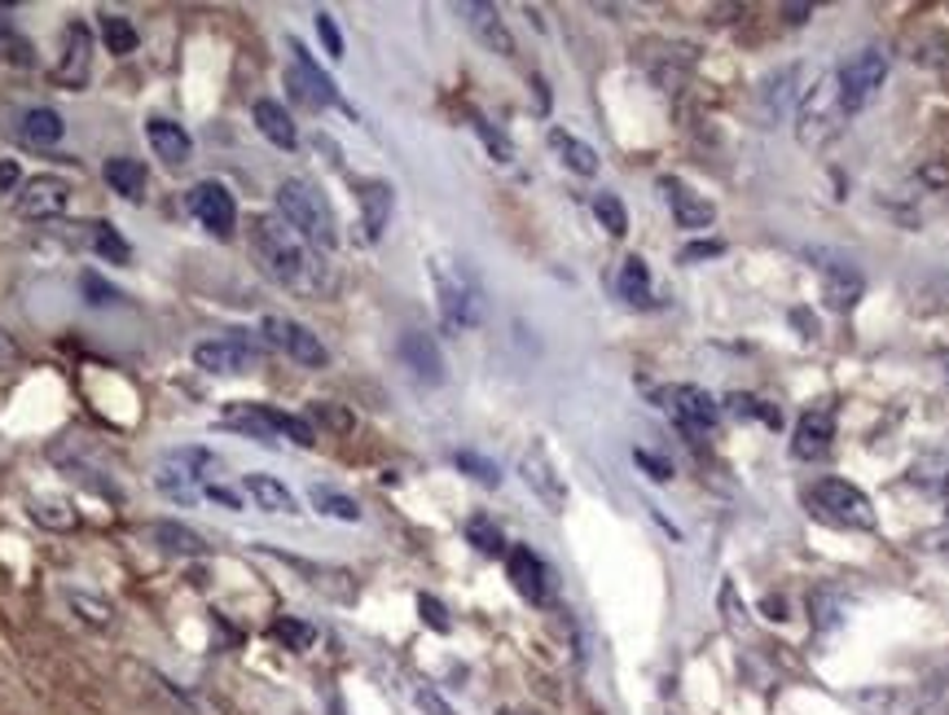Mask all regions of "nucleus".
I'll return each instance as SVG.
<instances>
[{
  "label": "nucleus",
  "mask_w": 949,
  "mask_h": 715,
  "mask_svg": "<svg viewBox=\"0 0 949 715\" xmlns=\"http://www.w3.org/2000/svg\"><path fill=\"white\" fill-rule=\"evenodd\" d=\"M475 132H479V141L488 145V154H493L497 163H510V159H514V145H510V141H506L488 119H475Z\"/></svg>",
  "instance_id": "nucleus-43"
},
{
  "label": "nucleus",
  "mask_w": 949,
  "mask_h": 715,
  "mask_svg": "<svg viewBox=\"0 0 949 715\" xmlns=\"http://www.w3.org/2000/svg\"><path fill=\"white\" fill-rule=\"evenodd\" d=\"M721 610H726L730 632H743V628H748V610H739V601H734V584H721Z\"/></svg>",
  "instance_id": "nucleus-50"
},
{
  "label": "nucleus",
  "mask_w": 949,
  "mask_h": 715,
  "mask_svg": "<svg viewBox=\"0 0 949 715\" xmlns=\"http://www.w3.org/2000/svg\"><path fill=\"white\" fill-rule=\"evenodd\" d=\"M185 202H189V215H194L202 228H211L216 237H229V233H233L238 207H233V194H229L220 180H198V185L185 194Z\"/></svg>",
  "instance_id": "nucleus-12"
},
{
  "label": "nucleus",
  "mask_w": 949,
  "mask_h": 715,
  "mask_svg": "<svg viewBox=\"0 0 949 715\" xmlns=\"http://www.w3.org/2000/svg\"><path fill=\"white\" fill-rule=\"evenodd\" d=\"M67 202H71V185L62 176H32L19 185V198H14L23 220H54L67 211Z\"/></svg>",
  "instance_id": "nucleus-14"
},
{
  "label": "nucleus",
  "mask_w": 949,
  "mask_h": 715,
  "mask_svg": "<svg viewBox=\"0 0 949 715\" xmlns=\"http://www.w3.org/2000/svg\"><path fill=\"white\" fill-rule=\"evenodd\" d=\"M268 636H273L281 649H290V654H308V649L316 645V628H312L308 619H294V614L273 619V623H268Z\"/></svg>",
  "instance_id": "nucleus-34"
},
{
  "label": "nucleus",
  "mask_w": 949,
  "mask_h": 715,
  "mask_svg": "<svg viewBox=\"0 0 949 715\" xmlns=\"http://www.w3.org/2000/svg\"><path fill=\"white\" fill-rule=\"evenodd\" d=\"M316 36H322V45H326V54H331L335 62L344 58V36H339V27H335V19H331L326 10L316 14Z\"/></svg>",
  "instance_id": "nucleus-46"
},
{
  "label": "nucleus",
  "mask_w": 949,
  "mask_h": 715,
  "mask_svg": "<svg viewBox=\"0 0 949 715\" xmlns=\"http://www.w3.org/2000/svg\"><path fill=\"white\" fill-rule=\"evenodd\" d=\"M89 67H93V32L84 23H71L67 45H62V62H58V84L80 93L89 84Z\"/></svg>",
  "instance_id": "nucleus-19"
},
{
  "label": "nucleus",
  "mask_w": 949,
  "mask_h": 715,
  "mask_svg": "<svg viewBox=\"0 0 949 715\" xmlns=\"http://www.w3.org/2000/svg\"><path fill=\"white\" fill-rule=\"evenodd\" d=\"M809 259H813L818 272H822V298H826V307H835V312H853L857 298H861V290H866L861 268H857L853 259H844V255H826V250H809Z\"/></svg>",
  "instance_id": "nucleus-10"
},
{
  "label": "nucleus",
  "mask_w": 949,
  "mask_h": 715,
  "mask_svg": "<svg viewBox=\"0 0 949 715\" xmlns=\"http://www.w3.org/2000/svg\"><path fill=\"white\" fill-rule=\"evenodd\" d=\"M308 413H312L316 422H322V426H331V431H352V413H344V409H335V405H326V400H322V405H312Z\"/></svg>",
  "instance_id": "nucleus-47"
},
{
  "label": "nucleus",
  "mask_w": 949,
  "mask_h": 715,
  "mask_svg": "<svg viewBox=\"0 0 949 715\" xmlns=\"http://www.w3.org/2000/svg\"><path fill=\"white\" fill-rule=\"evenodd\" d=\"M290 89H294V97L308 102V106H339L335 80L312 62V54H308L299 40H290Z\"/></svg>",
  "instance_id": "nucleus-13"
},
{
  "label": "nucleus",
  "mask_w": 949,
  "mask_h": 715,
  "mask_svg": "<svg viewBox=\"0 0 949 715\" xmlns=\"http://www.w3.org/2000/svg\"><path fill=\"white\" fill-rule=\"evenodd\" d=\"M726 409H730L734 418H756V422H765V426H774V431L783 426V413H778L774 405L756 400V396H739V391H734V396L726 400Z\"/></svg>",
  "instance_id": "nucleus-41"
},
{
  "label": "nucleus",
  "mask_w": 949,
  "mask_h": 715,
  "mask_svg": "<svg viewBox=\"0 0 949 715\" xmlns=\"http://www.w3.org/2000/svg\"><path fill=\"white\" fill-rule=\"evenodd\" d=\"M506 571H510V584H514V593H519L523 601H532V606L545 601V593H549V571H545V562H541L528 544H514V549L506 553Z\"/></svg>",
  "instance_id": "nucleus-21"
},
{
  "label": "nucleus",
  "mask_w": 949,
  "mask_h": 715,
  "mask_svg": "<svg viewBox=\"0 0 949 715\" xmlns=\"http://www.w3.org/2000/svg\"><path fill=\"white\" fill-rule=\"evenodd\" d=\"M19 185V167L14 163H0V189H14Z\"/></svg>",
  "instance_id": "nucleus-57"
},
{
  "label": "nucleus",
  "mask_w": 949,
  "mask_h": 715,
  "mask_svg": "<svg viewBox=\"0 0 949 715\" xmlns=\"http://www.w3.org/2000/svg\"><path fill=\"white\" fill-rule=\"evenodd\" d=\"M207 466H216V457L207 453V448H172L163 461H159V470H154V488L159 492H167L172 501H194L198 492V483H202V470Z\"/></svg>",
  "instance_id": "nucleus-8"
},
{
  "label": "nucleus",
  "mask_w": 949,
  "mask_h": 715,
  "mask_svg": "<svg viewBox=\"0 0 949 715\" xmlns=\"http://www.w3.org/2000/svg\"><path fill=\"white\" fill-rule=\"evenodd\" d=\"M848 115L840 106V89H835V75H822L805 89L800 106H796V141L805 150H826L840 132H844Z\"/></svg>",
  "instance_id": "nucleus-4"
},
{
  "label": "nucleus",
  "mask_w": 949,
  "mask_h": 715,
  "mask_svg": "<svg viewBox=\"0 0 949 715\" xmlns=\"http://www.w3.org/2000/svg\"><path fill=\"white\" fill-rule=\"evenodd\" d=\"M146 137H150V150H154L163 163H172V167H185V163H189V154H194V145H189V132H185L176 119H163V115H154V119L146 124Z\"/></svg>",
  "instance_id": "nucleus-23"
},
{
  "label": "nucleus",
  "mask_w": 949,
  "mask_h": 715,
  "mask_svg": "<svg viewBox=\"0 0 949 715\" xmlns=\"http://www.w3.org/2000/svg\"><path fill=\"white\" fill-rule=\"evenodd\" d=\"M809 514L831 523V527H853V531H870L875 527V505L861 488L844 483V479H818L809 488Z\"/></svg>",
  "instance_id": "nucleus-5"
},
{
  "label": "nucleus",
  "mask_w": 949,
  "mask_h": 715,
  "mask_svg": "<svg viewBox=\"0 0 949 715\" xmlns=\"http://www.w3.org/2000/svg\"><path fill=\"white\" fill-rule=\"evenodd\" d=\"M418 610H423V623L431 628V632H453V619H449V610L431 597V593H423L418 597Z\"/></svg>",
  "instance_id": "nucleus-45"
},
{
  "label": "nucleus",
  "mask_w": 949,
  "mask_h": 715,
  "mask_svg": "<svg viewBox=\"0 0 949 715\" xmlns=\"http://www.w3.org/2000/svg\"><path fill=\"white\" fill-rule=\"evenodd\" d=\"M800 80H805V67H783V71L765 75V80H761V93H756L761 119H783L787 110H796L800 97H805Z\"/></svg>",
  "instance_id": "nucleus-18"
},
{
  "label": "nucleus",
  "mask_w": 949,
  "mask_h": 715,
  "mask_svg": "<svg viewBox=\"0 0 949 715\" xmlns=\"http://www.w3.org/2000/svg\"><path fill=\"white\" fill-rule=\"evenodd\" d=\"M593 215H598V224H602L611 237H624V233H628V211H624V202H620L615 194H598V198H593Z\"/></svg>",
  "instance_id": "nucleus-40"
},
{
  "label": "nucleus",
  "mask_w": 949,
  "mask_h": 715,
  "mask_svg": "<svg viewBox=\"0 0 949 715\" xmlns=\"http://www.w3.org/2000/svg\"><path fill=\"white\" fill-rule=\"evenodd\" d=\"M251 246H255V255L264 259V268H268L281 285L303 290V294L326 285V281H322V263L312 259V250H308L281 220L259 215V220L251 224Z\"/></svg>",
  "instance_id": "nucleus-1"
},
{
  "label": "nucleus",
  "mask_w": 949,
  "mask_h": 715,
  "mask_svg": "<svg viewBox=\"0 0 949 715\" xmlns=\"http://www.w3.org/2000/svg\"><path fill=\"white\" fill-rule=\"evenodd\" d=\"M308 501H312V509H316V514H326V518H339V523H361V505H357L352 496L335 492V488H312V492H308Z\"/></svg>",
  "instance_id": "nucleus-37"
},
{
  "label": "nucleus",
  "mask_w": 949,
  "mask_h": 715,
  "mask_svg": "<svg viewBox=\"0 0 949 715\" xmlns=\"http://www.w3.org/2000/svg\"><path fill=\"white\" fill-rule=\"evenodd\" d=\"M660 189H664V198H669V207H673V220H678L682 228L699 233V228H708V224L717 220V207H713L704 194H695L686 180H678V176H664V180H660Z\"/></svg>",
  "instance_id": "nucleus-20"
},
{
  "label": "nucleus",
  "mask_w": 949,
  "mask_h": 715,
  "mask_svg": "<svg viewBox=\"0 0 949 715\" xmlns=\"http://www.w3.org/2000/svg\"><path fill=\"white\" fill-rule=\"evenodd\" d=\"M251 115H255V128L264 132V141H273L277 150H294V145H299V128H294V119L286 115V106H281V102H273V97H259Z\"/></svg>",
  "instance_id": "nucleus-25"
},
{
  "label": "nucleus",
  "mask_w": 949,
  "mask_h": 715,
  "mask_svg": "<svg viewBox=\"0 0 949 715\" xmlns=\"http://www.w3.org/2000/svg\"><path fill=\"white\" fill-rule=\"evenodd\" d=\"M549 150H554L576 176H593V172H598V150L585 145V141L571 137V132H563V128H549Z\"/></svg>",
  "instance_id": "nucleus-31"
},
{
  "label": "nucleus",
  "mask_w": 949,
  "mask_h": 715,
  "mask_svg": "<svg viewBox=\"0 0 949 715\" xmlns=\"http://www.w3.org/2000/svg\"><path fill=\"white\" fill-rule=\"evenodd\" d=\"M466 540L484 553V558H501L506 553V540H501V531H497V523H488L484 514H475L471 523H466Z\"/></svg>",
  "instance_id": "nucleus-39"
},
{
  "label": "nucleus",
  "mask_w": 949,
  "mask_h": 715,
  "mask_svg": "<svg viewBox=\"0 0 949 715\" xmlns=\"http://www.w3.org/2000/svg\"><path fill=\"white\" fill-rule=\"evenodd\" d=\"M242 488H246V496H251L259 509H268V514H299V501H294L290 488L277 483L273 474H246Z\"/></svg>",
  "instance_id": "nucleus-28"
},
{
  "label": "nucleus",
  "mask_w": 949,
  "mask_h": 715,
  "mask_svg": "<svg viewBox=\"0 0 949 715\" xmlns=\"http://www.w3.org/2000/svg\"><path fill=\"white\" fill-rule=\"evenodd\" d=\"M67 601H71V610H76L84 623H93V628H111V619H115V606H111L106 597H93V593H80V588H71V593H67Z\"/></svg>",
  "instance_id": "nucleus-38"
},
{
  "label": "nucleus",
  "mask_w": 949,
  "mask_h": 715,
  "mask_svg": "<svg viewBox=\"0 0 949 715\" xmlns=\"http://www.w3.org/2000/svg\"><path fill=\"white\" fill-rule=\"evenodd\" d=\"M401 361L409 365V374L427 387H440L444 383V355H440V342L423 329H405L401 333Z\"/></svg>",
  "instance_id": "nucleus-16"
},
{
  "label": "nucleus",
  "mask_w": 949,
  "mask_h": 715,
  "mask_svg": "<svg viewBox=\"0 0 949 715\" xmlns=\"http://www.w3.org/2000/svg\"><path fill=\"white\" fill-rule=\"evenodd\" d=\"M633 461H638V466H643V470H647V474H651L656 483H669V479H673V466H669L664 457L647 453V448H638V453H633Z\"/></svg>",
  "instance_id": "nucleus-49"
},
{
  "label": "nucleus",
  "mask_w": 949,
  "mask_h": 715,
  "mask_svg": "<svg viewBox=\"0 0 949 715\" xmlns=\"http://www.w3.org/2000/svg\"><path fill=\"white\" fill-rule=\"evenodd\" d=\"M620 298L633 303V307H651V303H656L647 259H638V255H628V259H624V268H620Z\"/></svg>",
  "instance_id": "nucleus-30"
},
{
  "label": "nucleus",
  "mask_w": 949,
  "mask_h": 715,
  "mask_svg": "<svg viewBox=\"0 0 949 715\" xmlns=\"http://www.w3.org/2000/svg\"><path fill=\"white\" fill-rule=\"evenodd\" d=\"M97 32H102V45H106V54H115V58H128V54H137V27L128 23V19H119V14H102L97 19Z\"/></svg>",
  "instance_id": "nucleus-36"
},
{
  "label": "nucleus",
  "mask_w": 949,
  "mask_h": 715,
  "mask_svg": "<svg viewBox=\"0 0 949 715\" xmlns=\"http://www.w3.org/2000/svg\"><path fill=\"white\" fill-rule=\"evenodd\" d=\"M923 549L949 553V505H945V527H940V531H927V536H923Z\"/></svg>",
  "instance_id": "nucleus-55"
},
{
  "label": "nucleus",
  "mask_w": 949,
  "mask_h": 715,
  "mask_svg": "<svg viewBox=\"0 0 949 715\" xmlns=\"http://www.w3.org/2000/svg\"><path fill=\"white\" fill-rule=\"evenodd\" d=\"M80 290L89 294V303H115V298H119V290L106 285L97 272H84V277H80Z\"/></svg>",
  "instance_id": "nucleus-48"
},
{
  "label": "nucleus",
  "mask_w": 949,
  "mask_h": 715,
  "mask_svg": "<svg viewBox=\"0 0 949 715\" xmlns=\"http://www.w3.org/2000/svg\"><path fill=\"white\" fill-rule=\"evenodd\" d=\"M150 536L159 540V549L181 553V558H202V553H207V540H202L198 531H189L185 523H154Z\"/></svg>",
  "instance_id": "nucleus-33"
},
{
  "label": "nucleus",
  "mask_w": 949,
  "mask_h": 715,
  "mask_svg": "<svg viewBox=\"0 0 949 715\" xmlns=\"http://www.w3.org/2000/svg\"><path fill=\"white\" fill-rule=\"evenodd\" d=\"M259 329H264V338H268L273 347H281V351L290 355V361H299L303 370H322V365L331 361L326 342L316 338L308 325L290 320V316H264V320H259Z\"/></svg>",
  "instance_id": "nucleus-9"
},
{
  "label": "nucleus",
  "mask_w": 949,
  "mask_h": 715,
  "mask_svg": "<svg viewBox=\"0 0 949 715\" xmlns=\"http://www.w3.org/2000/svg\"><path fill=\"white\" fill-rule=\"evenodd\" d=\"M5 40H10V19L0 14V45H5Z\"/></svg>",
  "instance_id": "nucleus-59"
},
{
  "label": "nucleus",
  "mask_w": 949,
  "mask_h": 715,
  "mask_svg": "<svg viewBox=\"0 0 949 715\" xmlns=\"http://www.w3.org/2000/svg\"><path fill=\"white\" fill-rule=\"evenodd\" d=\"M501 715H514V711H501Z\"/></svg>",
  "instance_id": "nucleus-61"
},
{
  "label": "nucleus",
  "mask_w": 949,
  "mask_h": 715,
  "mask_svg": "<svg viewBox=\"0 0 949 715\" xmlns=\"http://www.w3.org/2000/svg\"><path fill=\"white\" fill-rule=\"evenodd\" d=\"M32 518L45 523V527H76V514H71V505H62V501H36Z\"/></svg>",
  "instance_id": "nucleus-44"
},
{
  "label": "nucleus",
  "mask_w": 949,
  "mask_h": 715,
  "mask_svg": "<svg viewBox=\"0 0 949 715\" xmlns=\"http://www.w3.org/2000/svg\"><path fill=\"white\" fill-rule=\"evenodd\" d=\"M414 702H418L427 715H458V711H453V706H449V702H444L436 689H427V684H418V689H414Z\"/></svg>",
  "instance_id": "nucleus-51"
},
{
  "label": "nucleus",
  "mask_w": 949,
  "mask_h": 715,
  "mask_svg": "<svg viewBox=\"0 0 949 715\" xmlns=\"http://www.w3.org/2000/svg\"><path fill=\"white\" fill-rule=\"evenodd\" d=\"M277 211H281V224L316 246V250H335L339 246V224H335V211L326 202V194L308 185V180H281L277 185Z\"/></svg>",
  "instance_id": "nucleus-2"
},
{
  "label": "nucleus",
  "mask_w": 949,
  "mask_h": 715,
  "mask_svg": "<svg viewBox=\"0 0 949 715\" xmlns=\"http://www.w3.org/2000/svg\"><path fill=\"white\" fill-rule=\"evenodd\" d=\"M660 400H664V409L673 413V422L686 435H708L721 422V405L704 387H669Z\"/></svg>",
  "instance_id": "nucleus-11"
},
{
  "label": "nucleus",
  "mask_w": 949,
  "mask_h": 715,
  "mask_svg": "<svg viewBox=\"0 0 949 715\" xmlns=\"http://www.w3.org/2000/svg\"><path fill=\"white\" fill-rule=\"evenodd\" d=\"M357 202H361V220H366V237L379 242L387 220H392V185L387 180H361L357 185Z\"/></svg>",
  "instance_id": "nucleus-24"
},
{
  "label": "nucleus",
  "mask_w": 949,
  "mask_h": 715,
  "mask_svg": "<svg viewBox=\"0 0 949 715\" xmlns=\"http://www.w3.org/2000/svg\"><path fill=\"white\" fill-rule=\"evenodd\" d=\"M62 132H67V124H62V115L49 110V106H32V110H23V119H19V137H23L27 145H40V150L58 145Z\"/></svg>",
  "instance_id": "nucleus-26"
},
{
  "label": "nucleus",
  "mask_w": 949,
  "mask_h": 715,
  "mask_svg": "<svg viewBox=\"0 0 949 715\" xmlns=\"http://www.w3.org/2000/svg\"><path fill=\"white\" fill-rule=\"evenodd\" d=\"M453 466H458L462 474H471L475 483H484V488H497V483H501V470H497L488 457H479V453H453Z\"/></svg>",
  "instance_id": "nucleus-42"
},
{
  "label": "nucleus",
  "mask_w": 949,
  "mask_h": 715,
  "mask_svg": "<svg viewBox=\"0 0 949 715\" xmlns=\"http://www.w3.org/2000/svg\"><path fill=\"white\" fill-rule=\"evenodd\" d=\"M194 365L207 370V374H220V378L246 374V370L259 365V347H255V338H246L242 329H233V333H220V338L198 342V347H194Z\"/></svg>",
  "instance_id": "nucleus-7"
},
{
  "label": "nucleus",
  "mask_w": 949,
  "mask_h": 715,
  "mask_svg": "<svg viewBox=\"0 0 949 715\" xmlns=\"http://www.w3.org/2000/svg\"><path fill=\"white\" fill-rule=\"evenodd\" d=\"M14 365H19V347H14V338L5 329H0V374L14 370Z\"/></svg>",
  "instance_id": "nucleus-56"
},
{
  "label": "nucleus",
  "mask_w": 949,
  "mask_h": 715,
  "mask_svg": "<svg viewBox=\"0 0 949 715\" xmlns=\"http://www.w3.org/2000/svg\"><path fill=\"white\" fill-rule=\"evenodd\" d=\"M202 496H207V501H216V505H224V509H242V496H238L233 488H216V483H207V488H202Z\"/></svg>",
  "instance_id": "nucleus-53"
},
{
  "label": "nucleus",
  "mask_w": 949,
  "mask_h": 715,
  "mask_svg": "<svg viewBox=\"0 0 949 715\" xmlns=\"http://www.w3.org/2000/svg\"><path fill=\"white\" fill-rule=\"evenodd\" d=\"M910 483L949 496V453H923V457L910 466Z\"/></svg>",
  "instance_id": "nucleus-35"
},
{
  "label": "nucleus",
  "mask_w": 949,
  "mask_h": 715,
  "mask_svg": "<svg viewBox=\"0 0 949 715\" xmlns=\"http://www.w3.org/2000/svg\"><path fill=\"white\" fill-rule=\"evenodd\" d=\"M883 80H888V58H883L879 49H861V54H853L848 62H840V71H835V89H840V106H844V115L866 110V106L875 102V93L883 89Z\"/></svg>",
  "instance_id": "nucleus-6"
},
{
  "label": "nucleus",
  "mask_w": 949,
  "mask_h": 715,
  "mask_svg": "<svg viewBox=\"0 0 949 715\" xmlns=\"http://www.w3.org/2000/svg\"><path fill=\"white\" fill-rule=\"evenodd\" d=\"M224 426H233V431H242L246 439H255V444H277V435H273V426H268V418H264V405H233V409H224Z\"/></svg>",
  "instance_id": "nucleus-32"
},
{
  "label": "nucleus",
  "mask_w": 949,
  "mask_h": 715,
  "mask_svg": "<svg viewBox=\"0 0 949 715\" xmlns=\"http://www.w3.org/2000/svg\"><path fill=\"white\" fill-rule=\"evenodd\" d=\"M918 180L931 185V189H949V163H927V167L918 172Z\"/></svg>",
  "instance_id": "nucleus-54"
},
{
  "label": "nucleus",
  "mask_w": 949,
  "mask_h": 715,
  "mask_svg": "<svg viewBox=\"0 0 949 715\" xmlns=\"http://www.w3.org/2000/svg\"><path fill=\"white\" fill-rule=\"evenodd\" d=\"M458 14L466 19V27L475 32V40H479L488 54H497V58H514V36L506 32L497 5H484V0H466V5H458Z\"/></svg>",
  "instance_id": "nucleus-17"
},
{
  "label": "nucleus",
  "mask_w": 949,
  "mask_h": 715,
  "mask_svg": "<svg viewBox=\"0 0 949 715\" xmlns=\"http://www.w3.org/2000/svg\"><path fill=\"white\" fill-rule=\"evenodd\" d=\"M519 474H523V483L541 496V505L545 509H563L567 505V488H563V479H558V470H554V461L541 453V448H532V453H523V461H519Z\"/></svg>",
  "instance_id": "nucleus-22"
},
{
  "label": "nucleus",
  "mask_w": 949,
  "mask_h": 715,
  "mask_svg": "<svg viewBox=\"0 0 949 715\" xmlns=\"http://www.w3.org/2000/svg\"><path fill=\"white\" fill-rule=\"evenodd\" d=\"M431 281H436L440 320H444L449 333H466V329H475L484 320V285L462 259L436 255L431 259Z\"/></svg>",
  "instance_id": "nucleus-3"
},
{
  "label": "nucleus",
  "mask_w": 949,
  "mask_h": 715,
  "mask_svg": "<svg viewBox=\"0 0 949 715\" xmlns=\"http://www.w3.org/2000/svg\"><path fill=\"white\" fill-rule=\"evenodd\" d=\"M940 370H945V378H949V351H940Z\"/></svg>",
  "instance_id": "nucleus-60"
},
{
  "label": "nucleus",
  "mask_w": 949,
  "mask_h": 715,
  "mask_svg": "<svg viewBox=\"0 0 949 715\" xmlns=\"http://www.w3.org/2000/svg\"><path fill=\"white\" fill-rule=\"evenodd\" d=\"M717 255H726V242H691V246L682 250V263H695V259H717Z\"/></svg>",
  "instance_id": "nucleus-52"
},
{
  "label": "nucleus",
  "mask_w": 949,
  "mask_h": 715,
  "mask_svg": "<svg viewBox=\"0 0 949 715\" xmlns=\"http://www.w3.org/2000/svg\"><path fill=\"white\" fill-rule=\"evenodd\" d=\"M102 176H106V185H111L119 198H128V202H141V198H146L150 176H146V167H141L137 159H106Z\"/></svg>",
  "instance_id": "nucleus-29"
},
{
  "label": "nucleus",
  "mask_w": 949,
  "mask_h": 715,
  "mask_svg": "<svg viewBox=\"0 0 949 715\" xmlns=\"http://www.w3.org/2000/svg\"><path fill=\"white\" fill-rule=\"evenodd\" d=\"M84 228V242L97 259L106 263H132V246L124 242V233L111 224V220H93V224H80Z\"/></svg>",
  "instance_id": "nucleus-27"
},
{
  "label": "nucleus",
  "mask_w": 949,
  "mask_h": 715,
  "mask_svg": "<svg viewBox=\"0 0 949 715\" xmlns=\"http://www.w3.org/2000/svg\"><path fill=\"white\" fill-rule=\"evenodd\" d=\"M831 439H835V409L831 405H813L800 413L796 422V435H791V453L800 461H818L831 453Z\"/></svg>",
  "instance_id": "nucleus-15"
},
{
  "label": "nucleus",
  "mask_w": 949,
  "mask_h": 715,
  "mask_svg": "<svg viewBox=\"0 0 949 715\" xmlns=\"http://www.w3.org/2000/svg\"><path fill=\"white\" fill-rule=\"evenodd\" d=\"M783 14H787V23H805V19L813 14V5H787Z\"/></svg>",
  "instance_id": "nucleus-58"
}]
</instances>
